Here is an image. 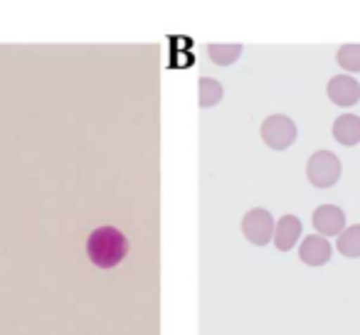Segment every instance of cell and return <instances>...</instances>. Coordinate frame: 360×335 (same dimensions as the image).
Returning <instances> with one entry per match:
<instances>
[{"instance_id":"obj_12","label":"cell","mask_w":360,"mask_h":335,"mask_svg":"<svg viewBox=\"0 0 360 335\" xmlns=\"http://www.w3.org/2000/svg\"><path fill=\"white\" fill-rule=\"evenodd\" d=\"M207 55L215 65L227 67L242 55V45H210L207 47Z\"/></svg>"},{"instance_id":"obj_7","label":"cell","mask_w":360,"mask_h":335,"mask_svg":"<svg viewBox=\"0 0 360 335\" xmlns=\"http://www.w3.org/2000/svg\"><path fill=\"white\" fill-rule=\"evenodd\" d=\"M330 244H328V239H323V237H319V235H311V237H306L304 242H301V247H299V256H301V261L304 264H309V266H323L326 261L330 259Z\"/></svg>"},{"instance_id":"obj_10","label":"cell","mask_w":360,"mask_h":335,"mask_svg":"<svg viewBox=\"0 0 360 335\" xmlns=\"http://www.w3.org/2000/svg\"><path fill=\"white\" fill-rule=\"evenodd\" d=\"M338 251L350 259H360V225L348 227L338 235Z\"/></svg>"},{"instance_id":"obj_9","label":"cell","mask_w":360,"mask_h":335,"mask_svg":"<svg viewBox=\"0 0 360 335\" xmlns=\"http://www.w3.org/2000/svg\"><path fill=\"white\" fill-rule=\"evenodd\" d=\"M333 138L343 145L360 143V116L345 114L333 121Z\"/></svg>"},{"instance_id":"obj_3","label":"cell","mask_w":360,"mask_h":335,"mask_svg":"<svg viewBox=\"0 0 360 335\" xmlns=\"http://www.w3.org/2000/svg\"><path fill=\"white\" fill-rule=\"evenodd\" d=\"M262 138L269 148L286 150L296 140V124L284 114H274L262 124Z\"/></svg>"},{"instance_id":"obj_1","label":"cell","mask_w":360,"mask_h":335,"mask_svg":"<svg viewBox=\"0 0 360 335\" xmlns=\"http://www.w3.org/2000/svg\"><path fill=\"white\" fill-rule=\"evenodd\" d=\"M86 254L99 269H114L129 254V239L116 227H99L86 239Z\"/></svg>"},{"instance_id":"obj_4","label":"cell","mask_w":360,"mask_h":335,"mask_svg":"<svg viewBox=\"0 0 360 335\" xmlns=\"http://www.w3.org/2000/svg\"><path fill=\"white\" fill-rule=\"evenodd\" d=\"M274 227H276L274 217H271L266 210H262V207L250 210L245 215V220H242V232H245L247 239L257 247H264L274 239Z\"/></svg>"},{"instance_id":"obj_8","label":"cell","mask_w":360,"mask_h":335,"mask_svg":"<svg viewBox=\"0 0 360 335\" xmlns=\"http://www.w3.org/2000/svg\"><path fill=\"white\" fill-rule=\"evenodd\" d=\"M299 237H301V220L294 215H284L279 220V225L274 227V244L279 251L294 249Z\"/></svg>"},{"instance_id":"obj_6","label":"cell","mask_w":360,"mask_h":335,"mask_svg":"<svg viewBox=\"0 0 360 335\" xmlns=\"http://www.w3.org/2000/svg\"><path fill=\"white\" fill-rule=\"evenodd\" d=\"M314 227L326 237H335L345 230V215L335 205H321L314 212Z\"/></svg>"},{"instance_id":"obj_2","label":"cell","mask_w":360,"mask_h":335,"mask_svg":"<svg viewBox=\"0 0 360 335\" xmlns=\"http://www.w3.org/2000/svg\"><path fill=\"white\" fill-rule=\"evenodd\" d=\"M306 176H309L311 185H316V188L335 185L340 178V160L335 158L330 150H319V153H314L309 158Z\"/></svg>"},{"instance_id":"obj_11","label":"cell","mask_w":360,"mask_h":335,"mask_svg":"<svg viewBox=\"0 0 360 335\" xmlns=\"http://www.w3.org/2000/svg\"><path fill=\"white\" fill-rule=\"evenodd\" d=\"M200 106L202 109H210V106H215V104H220L222 101V84L220 81H215V79H210V77H202L200 79Z\"/></svg>"},{"instance_id":"obj_13","label":"cell","mask_w":360,"mask_h":335,"mask_svg":"<svg viewBox=\"0 0 360 335\" xmlns=\"http://www.w3.org/2000/svg\"><path fill=\"white\" fill-rule=\"evenodd\" d=\"M338 65L348 72H360V45H345L335 55Z\"/></svg>"},{"instance_id":"obj_5","label":"cell","mask_w":360,"mask_h":335,"mask_svg":"<svg viewBox=\"0 0 360 335\" xmlns=\"http://www.w3.org/2000/svg\"><path fill=\"white\" fill-rule=\"evenodd\" d=\"M328 99L338 106H353L360 101V84L348 74H338L328 81Z\"/></svg>"}]
</instances>
